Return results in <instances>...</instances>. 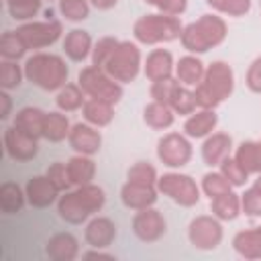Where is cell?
<instances>
[{"label": "cell", "instance_id": "6da1fadb", "mask_svg": "<svg viewBox=\"0 0 261 261\" xmlns=\"http://www.w3.org/2000/svg\"><path fill=\"white\" fill-rule=\"evenodd\" d=\"M106 204V194L96 184H86L67 190L57 200V214L67 224H82L92 214L100 212Z\"/></svg>", "mask_w": 261, "mask_h": 261}, {"label": "cell", "instance_id": "7a4b0ae2", "mask_svg": "<svg viewBox=\"0 0 261 261\" xmlns=\"http://www.w3.org/2000/svg\"><path fill=\"white\" fill-rule=\"evenodd\" d=\"M226 35H228V27L222 16L202 14L200 18H196L194 22L184 27L179 43L188 53L202 55V53L222 45Z\"/></svg>", "mask_w": 261, "mask_h": 261}, {"label": "cell", "instance_id": "3957f363", "mask_svg": "<svg viewBox=\"0 0 261 261\" xmlns=\"http://www.w3.org/2000/svg\"><path fill=\"white\" fill-rule=\"evenodd\" d=\"M24 77L45 92H57L67 84L69 67L61 55L37 51L22 63Z\"/></svg>", "mask_w": 261, "mask_h": 261}, {"label": "cell", "instance_id": "277c9868", "mask_svg": "<svg viewBox=\"0 0 261 261\" xmlns=\"http://www.w3.org/2000/svg\"><path fill=\"white\" fill-rule=\"evenodd\" d=\"M234 90V71L226 61H212L206 65V73L202 82L194 88L196 100L200 108H216L226 98H230Z\"/></svg>", "mask_w": 261, "mask_h": 261}, {"label": "cell", "instance_id": "5b68a950", "mask_svg": "<svg viewBox=\"0 0 261 261\" xmlns=\"http://www.w3.org/2000/svg\"><path fill=\"white\" fill-rule=\"evenodd\" d=\"M184 24L179 16H169L163 12L143 14L133 24V37L141 45H161L171 43L181 37Z\"/></svg>", "mask_w": 261, "mask_h": 261}, {"label": "cell", "instance_id": "8992f818", "mask_svg": "<svg viewBox=\"0 0 261 261\" xmlns=\"http://www.w3.org/2000/svg\"><path fill=\"white\" fill-rule=\"evenodd\" d=\"M77 84L84 90V94L88 98H98V100H106L110 104H118L124 90L122 84L116 82L114 77H110L106 73L104 67L98 65H88L77 73Z\"/></svg>", "mask_w": 261, "mask_h": 261}, {"label": "cell", "instance_id": "52a82bcc", "mask_svg": "<svg viewBox=\"0 0 261 261\" xmlns=\"http://www.w3.org/2000/svg\"><path fill=\"white\" fill-rule=\"evenodd\" d=\"M141 67H143L141 49L133 41H120L118 47L114 49V53L110 55V59L104 65L106 73L110 77H114L116 82H120V84L135 82Z\"/></svg>", "mask_w": 261, "mask_h": 261}, {"label": "cell", "instance_id": "ba28073f", "mask_svg": "<svg viewBox=\"0 0 261 261\" xmlns=\"http://www.w3.org/2000/svg\"><path fill=\"white\" fill-rule=\"evenodd\" d=\"M157 190L159 194H163L165 198H169L171 202L184 206V208H192L200 202V186L196 184V179L188 173H179V171H167L163 175H159L157 179Z\"/></svg>", "mask_w": 261, "mask_h": 261}, {"label": "cell", "instance_id": "9c48e42d", "mask_svg": "<svg viewBox=\"0 0 261 261\" xmlns=\"http://www.w3.org/2000/svg\"><path fill=\"white\" fill-rule=\"evenodd\" d=\"M18 37L22 39V43L27 45V49L31 51H39L45 47L55 45L61 35H63V24L53 18V20H27L20 27H16Z\"/></svg>", "mask_w": 261, "mask_h": 261}, {"label": "cell", "instance_id": "30bf717a", "mask_svg": "<svg viewBox=\"0 0 261 261\" xmlns=\"http://www.w3.org/2000/svg\"><path fill=\"white\" fill-rule=\"evenodd\" d=\"M194 155L190 137L184 133H165L157 141V159L169 169H181Z\"/></svg>", "mask_w": 261, "mask_h": 261}, {"label": "cell", "instance_id": "8fae6325", "mask_svg": "<svg viewBox=\"0 0 261 261\" xmlns=\"http://www.w3.org/2000/svg\"><path fill=\"white\" fill-rule=\"evenodd\" d=\"M222 220H218L214 214H200L192 218L188 226V241L200 251H214L222 243Z\"/></svg>", "mask_w": 261, "mask_h": 261}, {"label": "cell", "instance_id": "7c38bea8", "mask_svg": "<svg viewBox=\"0 0 261 261\" xmlns=\"http://www.w3.org/2000/svg\"><path fill=\"white\" fill-rule=\"evenodd\" d=\"M130 226H133L135 237L143 243H155L167 232V222H165L161 210H157L155 206L137 210Z\"/></svg>", "mask_w": 261, "mask_h": 261}, {"label": "cell", "instance_id": "4fadbf2b", "mask_svg": "<svg viewBox=\"0 0 261 261\" xmlns=\"http://www.w3.org/2000/svg\"><path fill=\"white\" fill-rule=\"evenodd\" d=\"M4 151L12 161H31L39 153V139L20 130L18 126L4 128Z\"/></svg>", "mask_w": 261, "mask_h": 261}, {"label": "cell", "instance_id": "5bb4252c", "mask_svg": "<svg viewBox=\"0 0 261 261\" xmlns=\"http://www.w3.org/2000/svg\"><path fill=\"white\" fill-rule=\"evenodd\" d=\"M69 147L80 155H96L102 147V135L98 126H92L90 122H75L67 137Z\"/></svg>", "mask_w": 261, "mask_h": 261}, {"label": "cell", "instance_id": "9a60e30c", "mask_svg": "<svg viewBox=\"0 0 261 261\" xmlns=\"http://www.w3.org/2000/svg\"><path fill=\"white\" fill-rule=\"evenodd\" d=\"M24 192H27V202L33 206V208H49L51 204H57L59 200V190L55 188V184L45 175H33L27 186H24Z\"/></svg>", "mask_w": 261, "mask_h": 261}, {"label": "cell", "instance_id": "2e32d148", "mask_svg": "<svg viewBox=\"0 0 261 261\" xmlns=\"http://www.w3.org/2000/svg\"><path fill=\"white\" fill-rule=\"evenodd\" d=\"M157 196H159L157 186H149V184H137V181L126 179V184H122V188H120L122 204L135 212L149 208V206H155Z\"/></svg>", "mask_w": 261, "mask_h": 261}, {"label": "cell", "instance_id": "e0dca14e", "mask_svg": "<svg viewBox=\"0 0 261 261\" xmlns=\"http://www.w3.org/2000/svg\"><path fill=\"white\" fill-rule=\"evenodd\" d=\"M175 71V61H173V55L169 49H163V47H157V49H151L145 63H143V73L149 82H157V80H165V77H171Z\"/></svg>", "mask_w": 261, "mask_h": 261}, {"label": "cell", "instance_id": "ac0fdd59", "mask_svg": "<svg viewBox=\"0 0 261 261\" xmlns=\"http://www.w3.org/2000/svg\"><path fill=\"white\" fill-rule=\"evenodd\" d=\"M232 151V137L222 130H214L202 143V161L208 167H218Z\"/></svg>", "mask_w": 261, "mask_h": 261}, {"label": "cell", "instance_id": "d6986e66", "mask_svg": "<svg viewBox=\"0 0 261 261\" xmlns=\"http://www.w3.org/2000/svg\"><path fill=\"white\" fill-rule=\"evenodd\" d=\"M84 239L90 247L106 249L116 239V224L106 216H94L84 228Z\"/></svg>", "mask_w": 261, "mask_h": 261}, {"label": "cell", "instance_id": "ffe728a7", "mask_svg": "<svg viewBox=\"0 0 261 261\" xmlns=\"http://www.w3.org/2000/svg\"><path fill=\"white\" fill-rule=\"evenodd\" d=\"M218 126V114L214 108H200L192 112L184 122V133L190 139H206Z\"/></svg>", "mask_w": 261, "mask_h": 261}, {"label": "cell", "instance_id": "44dd1931", "mask_svg": "<svg viewBox=\"0 0 261 261\" xmlns=\"http://www.w3.org/2000/svg\"><path fill=\"white\" fill-rule=\"evenodd\" d=\"M45 253L51 261H73L80 255V241L71 232H55L47 241Z\"/></svg>", "mask_w": 261, "mask_h": 261}, {"label": "cell", "instance_id": "7402d4cb", "mask_svg": "<svg viewBox=\"0 0 261 261\" xmlns=\"http://www.w3.org/2000/svg\"><path fill=\"white\" fill-rule=\"evenodd\" d=\"M61 45H63V53L67 55V59H71L75 63L86 61L92 55V49H94V41H92L90 33L84 31V29H71L63 37Z\"/></svg>", "mask_w": 261, "mask_h": 261}, {"label": "cell", "instance_id": "603a6c76", "mask_svg": "<svg viewBox=\"0 0 261 261\" xmlns=\"http://www.w3.org/2000/svg\"><path fill=\"white\" fill-rule=\"evenodd\" d=\"M204 73H206V65H204V61H202L198 55H194V53H188V55L179 57L177 63H175V71H173L175 80H177L179 84L188 86V88H196V86L202 82Z\"/></svg>", "mask_w": 261, "mask_h": 261}, {"label": "cell", "instance_id": "cb8c5ba5", "mask_svg": "<svg viewBox=\"0 0 261 261\" xmlns=\"http://www.w3.org/2000/svg\"><path fill=\"white\" fill-rule=\"evenodd\" d=\"M65 165H67V175H69V181H71L73 188L92 184V179L96 177V163L90 155L75 153L73 157L67 159Z\"/></svg>", "mask_w": 261, "mask_h": 261}, {"label": "cell", "instance_id": "d4e9b609", "mask_svg": "<svg viewBox=\"0 0 261 261\" xmlns=\"http://www.w3.org/2000/svg\"><path fill=\"white\" fill-rule=\"evenodd\" d=\"M82 114H84V120L90 122L92 126L104 128L114 120V104L98 98H86L82 106Z\"/></svg>", "mask_w": 261, "mask_h": 261}, {"label": "cell", "instance_id": "484cf974", "mask_svg": "<svg viewBox=\"0 0 261 261\" xmlns=\"http://www.w3.org/2000/svg\"><path fill=\"white\" fill-rule=\"evenodd\" d=\"M232 249L243 259H261V226L239 230L232 237Z\"/></svg>", "mask_w": 261, "mask_h": 261}, {"label": "cell", "instance_id": "4316f807", "mask_svg": "<svg viewBox=\"0 0 261 261\" xmlns=\"http://www.w3.org/2000/svg\"><path fill=\"white\" fill-rule=\"evenodd\" d=\"M173 120H175V112L171 110L169 104L151 100L143 108V122L153 130H167L173 124Z\"/></svg>", "mask_w": 261, "mask_h": 261}, {"label": "cell", "instance_id": "83f0119b", "mask_svg": "<svg viewBox=\"0 0 261 261\" xmlns=\"http://www.w3.org/2000/svg\"><path fill=\"white\" fill-rule=\"evenodd\" d=\"M45 110L37 108V106H24L20 108L16 114H14V120L12 124L18 126L20 130L37 137V139H43V126H45Z\"/></svg>", "mask_w": 261, "mask_h": 261}, {"label": "cell", "instance_id": "f1b7e54d", "mask_svg": "<svg viewBox=\"0 0 261 261\" xmlns=\"http://www.w3.org/2000/svg\"><path fill=\"white\" fill-rule=\"evenodd\" d=\"M210 212L222 220V222H230L234 218H239V214L243 212L241 208V194H234L232 190L230 192H224L216 198L210 200Z\"/></svg>", "mask_w": 261, "mask_h": 261}, {"label": "cell", "instance_id": "f546056e", "mask_svg": "<svg viewBox=\"0 0 261 261\" xmlns=\"http://www.w3.org/2000/svg\"><path fill=\"white\" fill-rule=\"evenodd\" d=\"M234 159L249 175L261 173V141H243L234 149Z\"/></svg>", "mask_w": 261, "mask_h": 261}, {"label": "cell", "instance_id": "4dcf8cb0", "mask_svg": "<svg viewBox=\"0 0 261 261\" xmlns=\"http://www.w3.org/2000/svg\"><path fill=\"white\" fill-rule=\"evenodd\" d=\"M71 124L69 118L65 116V112L61 110H53L45 114V126H43V139H47L49 143H61L69 137Z\"/></svg>", "mask_w": 261, "mask_h": 261}, {"label": "cell", "instance_id": "1f68e13d", "mask_svg": "<svg viewBox=\"0 0 261 261\" xmlns=\"http://www.w3.org/2000/svg\"><path fill=\"white\" fill-rule=\"evenodd\" d=\"M27 192L16 181H4L0 186V210L4 214H18L24 208Z\"/></svg>", "mask_w": 261, "mask_h": 261}, {"label": "cell", "instance_id": "d6a6232c", "mask_svg": "<svg viewBox=\"0 0 261 261\" xmlns=\"http://www.w3.org/2000/svg\"><path fill=\"white\" fill-rule=\"evenodd\" d=\"M84 102H86V94L80 88V84H69L67 82L63 88L57 90L55 104L61 112H75L84 106Z\"/></svg>", "mask_w": 261, "mask_h": 261}, {"label": "cell", "instance_id": "836d02e7", "mask_svg": "<svg viewBox=\"0 0 261 261\" xmlns=\"http://www.w3.org/2000/svg\"><path fill=\"white\" fill-rule=\"evenodd\" d=\"M169 106L175 114L179 116H190L192 112H196L198 106V100H196V92L184 84H177V88L173 90V96L169 100Z\"/></svg>", "mask_w": 261, "mask_h": 261}, {"label": "cell", "instance_id": "e575fe53", "mask_svg": "<svg viewBox=\"0 0 261 261\" xmlns=\"http://www.w3.org/2000/svg\"><path fill=\"white\" fill-rule=\"evenodd\" d=\"M27 45L22 43V39L18 37L16 31H4L0 37V57L2 59H12L18 61L24 53H27Z\"/></svg>", "mask_w": 261, "mask_h": 261}, {"label": "cell", "instance_id": "d590c367", "mask_svg": "<svg viewBox=\"0 0 261 261\" xmlns=\"http://www.w3.org/2000/svg\"><path fill=\"white\" fill-rule=\"evenodd\" d=\"M24 80V69L18 65V61L12 59H2L0 63V88L2 90H14L22 84Z\"/></svg>", "mask_w": 261, "mask_h": 261}, {"label": "cell", "instance_id": "8d00e7d4", "mask_svg": "<svg viewBox=\"0 0 261 261\" xmlns=\"http://www.w3.org/2000/svg\"><path fill=\"white\" fill-rule=\"evenodd\" d=\"M206 4H208L212 10L220 12V14L241 18V16H245V14L251 12L253 0H206Z\"/></svg>", "mask_w": 261, "mask_h": 261}, {"label": "cell", "instance_id": "74e56055", "mask_svg": "<svg viewBox=\"0 0 261 261\" xmlns=\"http://www.w3.org/2000/svg\"><path fill=\"white\" fill-rule=\"evenodd\" d=\"M200 190L204 192V196H208V198L212 200V198H216V196H220V194H224V192H230L232 186L228 184V179H226L220 171H214V169H212V171H208V173L202 175Z\"/></svg>", "mask_w": 261, "mask_h": 261}, {"label": "cell", "instance_id": "f35d334b", "mask_svg": "<svg viewBox=\"0 0 261 261\" xmlns=\"http://www.w3.org/2000/svg\"><path fill=\"white\" fill-rule=\"evenodd\" d=\"M218 171L228 179V184L232 188H243L249 181V173L241 167V163L234 159V155H228L226 159H222V163L218 165Z\"/></svg>", "mask_w": 261, "mask_h": 261}, {"label": "cell", "instance_id": "ab89813d", "mask_svg": "<svg viewBox=\"0 0 261 261\" xmlns=\"http://www.w3.org/2000/svg\"><path fill=\"white\" fill-rule=\"evenodd\" d=\"M59 12L69 22H82L90 16V0H59Z\"/></svg>", "mask_w": 261, "mask_h": 261}, {"label": "cell", "instance_id": "60d3db41", "mask_svg": "<svg viewBox=\"0 0 261 261\" xmlns=\"http://www.w3.org/2000/svg\"><path fill=\"white\" fill-rule=\"evenodd\" d=\"M126 179L128 181H137V184H149V186H157V169L149 163V161H137L128 167L126 171Z\"/></svg>", "mask_w": 261, "mask_h": 261}, {"label": "cell", "instance_id": "b9f144b4", "mask_svg": "<svg viewBox=\"0 0 261 261\" xmlns=\"http://www.w3.org/2000/svg\"><path fill=\"white\" fill-rule=\"evenodd\" d=\"M118 39L116 37H102L94 43V49H92V65H98V67H104L106 61L110 59V55L114 53V49L118 47Z\"/></svg>", "mask_w": 261, "mask_h": 261}, {"label": "cell", "instance_id": "7bdbcfd3", "mask_svg": "<svg viewBox=\"0 0 261 261\" xmlns=\"http://www.w3.org/2000/svg\"><path fill=\"white\" fill-rule=\"evenodd\" d=\"M241 208L245 216H251V218L261 216V188L257 184H253L241 194Z\"/></svg>", "mask_w": 261, "mask_h": 261}, {"label": "cell", "instance_id": "ee69618b", "mask_svg": "<svg viewBox=\"0 0 261 261\" xmlns=\"http://www.w3.org/2000/svg\"><path fill=\"white\" fill-rule=\"evenodd\" d=\"M41 2H43V0H22V2H16V4L6 6V10H8L10 18L27 22V20H33V16L39 14Z\"/></svg>", "mask_w": 261, "mask_h": 261}, {"label": "cell", "instance_id": "f6af8a7d", "mask_svg": "<svg viewBox=\"0 0 261 261\" xmlns=\"http://www.w3.org/2000/svg\"><path fill=\"white\" fill-rule=\"evenodd\" d=\"M177 80H175V75H171V77H165V80H157V82H151V90H149V94H151V98L155 100V102H161V104H169V100H171V96H173V90L177 88Z\"/></svg>", "mask_w": 261, "mask_h": 261}, {"label": "cell", "instance_id": "bcb514c9", "mask_svg": "<svg viewBox=\"0 0 261 261\" xmlns=\"http://www.w3.org/2000/svg\"><path fill=\"white\" fill-rule=\"evenodd\" d=\"M47 177L55 184V188L63 194V192H67L69 188H71V181H69V175H67V165L65 163H61V161H55V163H51L49 167H47Z\"/></svg>", "mask_w": 261, "mask_h": 261}, {"label": "cell", "instance_id": "7dc6e473", "mask_svg": "<svg viewBox=\"0 0 261 261\" xmlns=\"http://www.w3.org/2000/svg\"><path fill=\"white\" fill-rule=\"evenodd\" d=\"M245 84L251 92L261 94V55L251 61V65L247 69V75H245Z\"/></svg>", "mask_w": 261, "mask_h": 261}, {"label": "cell", "instance_id": "c3c4849f", "mask_svg": "<svg viewBox=\"0 0 261 261\" xmlns=\"http://www.w3.org/2000/svg\"><path fill=\"white\" fill-rule=\"evenodd\" d=\"M188 8V0H159L157 2V10L169 16H179L184 14Z\"/></svg>", "mask_w": 261, "mask_h": 261}, {"label": "cell", "instance_id": "681fc988", "mask_svg": "<svg viewBox=\"0 0 261 261\" xmlns=\"http://www.w3.org/2000/svg\"><path fill=\"white\" fill-rule=\"evenodd\" d=\"M82 259H86V261H92V259H100V261H114V255H112V253H104L102 249L92 247V251H86V253L82 255Z\"/></svg>", "mask_w": 261, "mask_h": 261}, {"label": "cell", "instance_id": "f907efd6", "mask_svg": "<svg viewBox=\"0 0 261 261\" xmlns=\"http://www.w3.org/2000/svg\"><path fill=\"white\" fill-rule=\"evenodd\" d=\"M0 102H2V110H0V118L6 120L10 116V108H12V100L8 96V90H2L0 92Z\"/></svg>", "mask_w": 261, "mask_h": 261}, {"label": "cell", "instance_id": "816d5d0a", "mask_svg": "<svg viewBox=\"0 0 261 261\" xmlns=\"http://www.w3.org/2000/svg\"><path fill=\"white\" fill-rule=\"evenodd\" d=\"M90 4L94 8H98V10H110V8H114L118 4V0H90Z\"/></svg>", "mask_w": 261, "mask_h": 261}, {"label": "cell", "instance_id": "f5cc1de1", "mask_svg": "<svg viewBox=\"0 0 261 261\" xmlns=\"http://www.w3.org/2000/svg\"><path fill=\"white\" fill-rule=\"evenodd\" d=\"M43 14H45V18H47V20H53V18H55V10H53V8H47Z\"/></svg>", "mask_w": 261, "mask_h": 261}, {"label": "cell", "instance_id": "db71d44e", "mask_svg": "<svg viewBox=\"0 0 261 261\" xmlns=\"http://www.w3.org/2000/svg\"><path fill=\"white\" fill-rule=\"evenodd\" d=\"M6 2V6H10V4H16V2H22V0H4Z\"/></svg>", "mask_w": 261, "mask_h": 261}, {"label": "cell", "instance_id": "11a10c76", "mask_svg": "<svg viewBox=\"0 0 261 261\" xmlns=\"http://www.w3.org/2000/svg\"><path fill=\"white\" fill-rule=\"evenodd\" d=\"M145 2H147V4H151V6H157V2H159V0H145Z\"/></svg>", "mask_w": 261, "mask_h": 261}, {"label": "cell", "instance_id": "9f6ffc18", "mask_svg": "<svg viewBox=\"0 0 261 261\" xmlns=\"http://www.w3.org/2000/svg\"><path fill=\"white\" fill-rule=\"evenodd\" d=\"M259 4H261V0H259Z\"/></svg>", "mask_w": 261, "mask_h": 261}]
</instances>
